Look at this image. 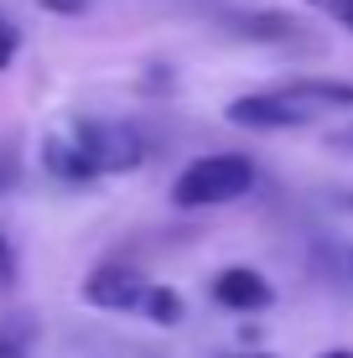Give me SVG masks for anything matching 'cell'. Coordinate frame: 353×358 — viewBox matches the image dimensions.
I'll return each mask as SVG.
<instances>
[{"label":"cell","instance_id":"3957f363","mask_svg":"<svg viewBox=\"0 0 353 358\" xmlns=\"http://www.w3.org/2000/svg\"><path fill=\"white\" fill-rule=\"evenodd\" d=\"M224 120L239 125V130H296V125H312L317 109L296 104V99H286L275 89H265V94H239L234 104L224 109Z\"/></svg>","mask_w":353,"mask_h":358},{"label":"cell","instance_id":"7a4b0ae2","mask_svg":"<svg viewBox=\"0 0 353 358\" xmlns=\"http://www.w3.org/2000/svg\"><path fill=\"white\" fill-rule=\"evenodd\" d=\"M63 135L78 145V156L89 162L94 182H99V177H120V171H136L145 162L141 130L125 125V120H73Z\"/></svg>","mask_w":353,"mask_h":358},{"label":"cell","instance_id":"2e32d148","mask_svg":"<svg viewBox=\"0 0 353 358\" xmlns=\"http://www.w3.org/2000/svg\"><path fill=\"white\" fill-rule=\"evenodd\" d=\"M338 141H343V145H348V151H353V130H343V135H338Z\"/></svg>","mask_w":353,"mask_h":358},{"label":"cell","instance_id":"9a60e30c","mask_svg":"<svg viewBox=\"0 0 353 358\" xmlns=\"http://www.w3.org/2000/svg\"><path fill=\"white\" fill-rule=\"evenodd\" d=\"M224 358H271V353H224Z\"/></svg>","mask_w":353,"mask_h":358},{"label":"cell","instance_id":"30bf717a","mask_svg":"<svg viewBox=\"0 0 353 358\" xmlns=\"http://www.w3.org/2000/svg\"><path fill=\"white\" fill-rule=\"evenodd\" d=\"M307 6H317L322 16H333L338 27H348V31H353V0H307Z\"/></svg>","mask_w":353,"mask_h":358},{"label":"cell","instance_id":"7c38bea8","mask_svg":"<svg viewBox=\"0 0 353 358\" xmlns=\"http://www.w3.org/2000/svg\"><path fill=\"white\" fill-rule=\"evenodd\" d=\"M343 275H348V286H353V250H343Z\"/></svg>","mask_w":353,"mask_h":358},{"label":"cell","instance_id":"52a82bcc","mask_svg":"<svg viewBox=\"0 0 353 358\" xmlns=\"http://www.w3.org/2000/svg\"><path fill=\"white\" fill-rule=\"evenodd\" d=\"M42 166L52 171L57 182H68V187H83V182H94V171H89V162L78 156V145L68 141L63 130H52L42 141Z\"/></svg>","mask_w":353,"mask_h":358},{"label":"cell","instance_id":"5bb4252c","mask_svg":"<svg viewBox=\"0 0 353 358\" xmlns=\"http://www.w3.org/2000/svg\"><path fill=\"white\" fill-rule=\"evenodd\" d=\"M0 358H21V353H16V348H10V343H6V338H0Z\"/></svg>","mask_w":353,"mask_h":358},{"label":"cell","instance_id":"277c9868","mask_svg":"<svg viewBox=\"0 0 353 358\" xmlns=\"http://www.w3.org/2000/svg\"><path fill=\"white\" fill-rule=\"evenodd\" d=\"M145 296H151V280L130 265H99L89 270L83 280V301L99 306V312H125V317H141Z\"/></svg>","mask_w":353,"mask_h":358},{"label":"cell","instance_id":"8fae6325","mask_svg":"<svg viewBox=\"0 0 353 358\" xmlns=\"http://www.w3.org/2000/svg\"><path fill=\"white\" fill-rule=\"evenodd\" d=\"M10 270H16V250H10L6 234H0V280H10Z\"/></svg>","mask_w":353,"mask_h":358},{"label":"cell","instance_id":"ba28073f","mask_svg":"<svg viewBox=\"0 0 353 358\" xmlns=\"http://www.w3.org/2000/svg\"><path fill=\"white\" fill-rule=\"evenodd\" d=\"M182 296L172 291V286H161V280H151V296H145V306H141V317L145 322H156V327H177L182 322Z\"/></svg>","mask_w":353,"mask_h":358},{"label":"cell","instance_id":"6da1fadb","mask_svg":"<svg viewBox=\"0 0 353 358\" xmlns=\"http://www.w3.org/2000/svg\"><path fill=\"white\" fill-rule=\"evenodd\" d=\"M254 187V162L239 151H218V156H198L177 171L172 182V203L177 208H224L239 203Z\"/></svg>","mask_w":353,"mask_h":358},{"label":"cell","instance_id":"9c48e42d","mask_svg":"<svg viewBox=\"0 0 353 358\" xmlns=\"http://www.w3.org/2000/svg\"><path fill=\"white\" fill-rule=\"evenodd\" d=\"M16 52H21V27L0 16V73H6L10 63H16Z\"/></svg>","mask_w":353,"mask_h":358},{"label":"cell","instance_id":"4fadbf2b","mask_svg":"<svg viewBox=\"0 0 353 358\" xmlns=\"http://www.w3.org/2000/svg\"><path fill=\"white\" fill-rule=\"evenodd\" d=\"M317 358H353V348H327V353H317Z\"/></svg>","mask_w":353,"mask_h":358},{"label":"cell","instance_id":"5b68a950","mask_svg":"<svg viewBox=\"0 0 353 358\" xmlns=\"http://www.w3.org/2000/svg\"><path fill=\"white\" fill-rule=\"evenodd\" d=\"M213 301L224 306V312H265V306L275 301V286L250 265H229V270L213 275Z\"/></svg>","mask_w":353,"mask_h":358},{"label":"cell","instance_id":"8992f818","mask_svg":"<svg viewBox=\"0 0 353 358\" xmlns=\"http://www.w3.org/2000/svg\"><path fill=\"white\" fill-rule=\"evenodd\" d=\"M275 94L296 99L307 109H353V83H343V78H291Z\"/></svg>","mask_w":353,"mask_h":358}]
</instances>
